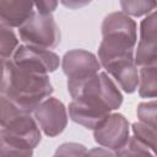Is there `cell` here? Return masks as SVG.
Wrapping results in <instances>:
<instances>
[{"instance_id": "3957f363", "label": "cell", "mask_w": 157, "mask_h": 157, "mask_svg": "<svg viewBox=\"0 0 157 157\" xmlns=\"http://www.w3.org/2000/svg\"><path fill=\"white\" fill-rule=\"evenodd\" d=\"M66 86L74 101L103 117L115 112L123 103L120 88L105 71H99L81 81H67Z\"/></svg>"}, {"instance_id": "44dd1931", "label": "cell", "mask_w": 157, "mask_h": 157, "mask_svg": "<svg viewBox=\"0 0 157 157\" xmlns=\"http://www.w3.org/2000/svg\"><path fill=\"white\" fill-rule=\"evenodd\" d=\"M93 0H59V2L69 10H80L90 5Z\"/></svg>"}, {"instance_id": "7402d4cb", "label": "cell", "mask_w": 157, "mask_h": 157, "mask_svg": "<svg viewBox=\"0 0 157 157\" xmlns=\"http://www.w3.org/2000/svg\"><path fill=\"white\" fill-rule=\"evenodd\" d=\"M87 155H114V152L108 150V148H105V147L99 146V147H96L93 150H90L87 152Z\"/></svg>"}, {"instance_id": "4fadbf2b", "label": "cell", "mask_w": 157, "mask_h": 157, "mask_svg": "<svg viewBox=\"0 0 157 157\" xmlns=\"http://www.w3.org/2000/svg\"><path fill=\"white\" fill-rule=\"evenodd\" d=\"M141 98H156L157 96V64L139 66V81L136 88Z\"/></svg>"}, {"instance_id": "603a6c76", "label": "cell", "mask_w": 157, "mask_h": 157, "mask_svg": "<svg viewBox=\"0 0 157 157\" xmlns=\"http://www.w3.org/2000/svg\"><path fill=\"white\" fill-rule=\"evenodd\" d=\"M6 61H7V60L0 58V80H1V75H2V71H4V67H5V63H6Z\"/></svg>"}, {"instance_id": "ac0fdd59", "label": "cell", "mask_w": 157, "mask_h": 157, "mask_svg": "<svg viewBox=\"0 0 157 157\" xmlns=\"http://www.w3.org/2000/svg\"><path fill=\"white\" fill-rule=\"evenodd\" d=\"M156 114H157V104L155 98L147 99L146 102H141L137 104L136 115L137 120L156 129Z\"/></svg>"}, {"instance_id": "52a82bcc", "label": "cell", "mask_w": 157, "mask_h": 157, "mask_svg": "<svg viewBox=\"0 0 157 157\" xmlns=\"http://www.w3.org/2000/svg\"><path fill=\"white\" fill-rule=\"evenodd\" d=\"M92 131L96 144L113 151L115 155L130 136V123L123 114L112 112Z\"/></svg>"}, {"instance_id": "30bf717a", "label": "cell", "mask_w": 157, "mask_h": 157, "mask_svg": "<svg viewBox=\"0 0 157 157\" xmlns=\"http://www.w3.org/2000/svg\"><path fill=\"white\" fill-rule=\"evenodd\" d=\"M101 32L102 37L121 39L136 45L137 23L132 17L128 16L123 11L108 13L102 22Z\"/></svg>"}, {"instance_id": "277c9868", "label": "cell", "mask_w": 157, "mask_h": 157, "mask_svg": "<svg viewBox=\"0 0 157 157\" xmlns=\"http://www.w3.org/2000/svg\"><path fill=\"white\" fill-rule=\"evenodd\" d=\"M21 43L53 50L60 43V28L53 13H39L36 10L17 28Z\"/></svg>"}, {"instance_id": "e0dca14e", "label": "cell", "mask_w": 157, "mask_h": 157, "mask_svg": "<svg viewBox=\"0 0 157 157\" xmlns=\"http://www.w3.org/2000/svg\"><path fill=\"white\" fill-rule=\"evenodd\" d=\"M115 155L118 156H155V152L144 142H141L139 139H136L135 136L130 135L126 144L115 152Z\"/></svg>"}, {"instance_id": "6da1fadb", "label": "cell", "mask_w": 157, "mask_h": 157, "mask_svg": "<svg viewBox=\"0 0 157 157\" xmlns=\"http://www.w3.org/2000/svg\"><path fill=\"white\" fill-rule=\"evenodd\" d=\"M40 140L33 115L0 94V156H32Z\"/></svg>"}, {"instance_id": "9c48e42d", "label": "cell", "mask_w": 157, "mask_h": 157, "mask_svg": "<svg viewBox=\"0 0 157 157\" xmlns=\"http://www.w3.org/2000/svg\"><path fill=\"white\" fill-rule=\"evenodd\" d=\"M157 20L156 11L144 16L139 27V37L134 50V60L139 66L157 64Z\"/></svg>"}, {"instance_id": "9a60e30c", "label": "cell", "mask_w": 157, "mask_h": 157, "mask_svg": "<svg viewBox=\"0 0 157 157\" xmlns=\"http://www.w3.org/2000/svg\"><path fill=\"white\" fill-rule=\"evenodd\" d=\"M18 45L20 39L13 28L0 23V58L5 60L11 59Z\"/></svg>"}, {"instance_id": "8992f818", "label": "cell", "mask_w": 157, "mask_h": 157, "mask_svg": "<svg viewBox=\"0 0 157 157\" xmlns=\"http://www.w3.org/2000/svg\"><path fill=\"white\" fill-rule=\"evenodd\" d=\"M32 115L40 131L48 137L60 135L65 130L69 120L67 108L65 104L52 96L43 99L32 112Z\"/></svg>"}, {"instance_id": "7a4b0ae2", "label": "cell", "mask_w": 157, "mask_h": 157, "mask_svg": "<svg viewBox=\"0 0 157 157\" xmlns=\"http://www.w3.org/2000/svg\"><path fill=\"white\" fill-rule=\"evenodd\" d=\"M54 88L49 75H39L16 66L10 59L0 80V94H4L21 109L31 113L47 97L52 96Z\"/></svg>"}, {"instance_id": "5b68a950", "label": "cell", "mask_w": 157, "mask_h": 157, "mask_svg": "<svg viewBox=\"0 0 157 157\" xmlns=\"http://www.w3.org/2000/svg\"><path fill=\"white\" fill-rule=\"evenodd\" d=\"M10 60L16 66L27 71L39 75H49L59 69L61 59L55 52L50 49H43L20 43Z\"/></svg>"}, {"instance_id": "5bb4252c", "label": "cell", "mask_w": 157, "mask_h": 157, "mask_svg": "<svg viewBox=\"0 0 157 157\" xmlns=\"http://www.w3.org/2000/svg\"><path fill=\"white\" fill-rule=\"evenodd\" d=\"M121 11L130 17H144L156 11V0H119Z\"/></svg>"}, {"instance_id": "ffe728a7", "label": "cell", "mask_w": 157, "mask_h": 157, "mask_svg": "<svg viewBox=\"0 0 157 157\" xmlns=\"http://www.w3.org/2000/svg\"><path fill=\"white\" fill-rule=\"evenodd\" d=\"M34 10L39 13H53L59 5V0H33Z\"/></svg>"}, {"instance_id": "7c38bea8", "label": "cell", "mask_w": 157, "mask_h": 157, "mask_svg": "<svg viewBox=\"0 0 157 157\" xmlns=\"http://www.w3.org/2000/svg\"><path fill=\"white\" fill-rule=\"evenodd\" d=\"M33 11V0H0V23L18 28Z\"/></svg>"}, {"instance_id": "2e32d148", "label": "cell", "mask_w": 157, "mask_h": 157, "mask_svg": "<svg viewBox=\"0 0 157 157\" xmlns=\"http://www.w3.org/2000/svg\"><path fill=\"white\" fill-rule=\"evenodd\" d=\"M130 132L132 136H135L141 142L147 145L155 152V148H156V129L155 128H151L137 120L131 124Z\"/></svg>"}, {"instance_id": "8fae6325", "label": "cell", "mask_w": 157, "mask_h": 157, "mask_svg": "<svg viewBox=\"0 0 157 157\" xmlns=\"http://www.w3.org/2000/svg\"><path fill=\"white\" fill-rule=\"evenodd\" d=\"M102 67L114 80L120 91L128 94L136 91L139 81V67L135 64L134 56L109 61L102 65Z\"/></svg>"}, {"instance_id": "d6986e66", "label": "cell", "mask_w": 157, "mask_h": 157, "mask_svg": "<svg viewBox=\"0 0 157 157\" xmlns=\"http://www.w3.org/2000/svg\"><path fill=\"white\" fill-rule=\"evenodd\" d=\"M88 150L82 145L77 142H65L58 146L55 155H72V156H81V155H87Z\"/></svg>"}, {"instance_id": "ba28073f", "label": "cell", "mask_w": 157, "mask_h": 157, "mask_svg": "<svg viewBox=\"0 0 157 157\" xmlns=\"http://www.w3.org/2000/svg\"><path fill=\"white\" fill-rule=\"evenodd\" d=\"M60 66L67 81H81L99 72L102 66L93 53L85 49H71L64 54Z\"/></svg>"}]
</instances>
